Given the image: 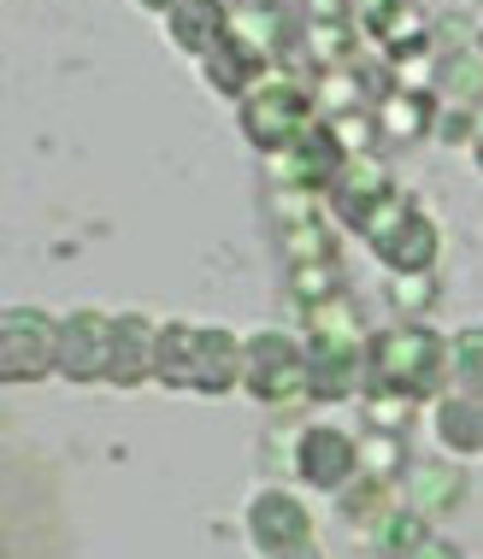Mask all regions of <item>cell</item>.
<instances>
[{
	"mask_svg": "<svg viewBox=\"0 0 483 559\" xmlns=\"http://www.w3.org/2000/svg\"><path fill=\"white\" fill-rule=\"evenodd\" d=\"M307 395L313 401H349L354 389H366L372 366V336L360 319V300L349 289H337L319 307H307Z\"/></svg>",
	"mask_w": 483,
	"mask_h": 559,
	"instance_id": "obj_1",
	"label": "cell"
},
{
	"mask_svg": "<svg viewBox=\"0 0 483 559\" xmlns=\"http://www.w3.org/2000/svg\"><path fill=\"white\" fill-rule=\"evenodd\" d=\"M455 377L448 342L425 324H396L372 336V366H366V395L372 401H443V383Z\"/></svg>",
	"mask_w": 483,
	"mask_h": 559,
	"instance_id": "obj_2",
	"label": "cell"
},
{
	"mask_svg": "<svg viewBox=\"0 0 483 559\" xmlns=\"http://www.w3.org/2000/svg\"><path fill=\"white\" fill-rule=\"evenodd\" d=\"M160 383L224 395L241 389V342L224 324H160Z\"/></svg>",
	"mask_w": 483,
	"mask_h": 559,
	"instance_id": "obj_3",
	"label": "cell"
},
{
	"mask_svg": "<svg viewBox=\"0 0 483 559\" xmlns=\"http://www.w3.org/2000/svg\"><path fill=\"white\" fill-rule=\"evenodd\" d=\"M236 124L271 159V154H283V147H295L307 130H319L325 112H319V95H313L307 78H295V71H271L248 100H236Z\"/></svg>",
	"mask_w": 483,
	"mask_h": 559,
	"instance_id": "obj_4",
	"label": "cell"
},
{
	"mask_svg": "<svg viewBox=\"0 0 483 559\" xmlns=\"http://www.w3.org/2000/svg\"><path fill=\"white\" fill-rule=\"evenodd\" d=\"M366 241H372L377 265H384L389 277H419V271H436V253H443V230H436V218L407 189H396L384 201V213L366 224Z\"/></svg>",
	"mask_w": 483,
	"mask_h": 559,
	"instance_id": "obj_5",
	"label": "cell"
},
{
	"mask_svg": "<svg viewBox=\"0 0 483 559\" xmlns=\"http://www.w3.org/2000/svg\"><path fill=\"white\" fill-rule=\"evenodd\" d=\"M241 389L266 406H290L307 395V347L283 330H254L241 342Z\"/></svg>",
	"mask_w": 483,
	"mask_h": 559,
	"instance_id": "obj_6",
	"label": "cell"
},
{
	"mask_svg": "<svg viewBox=\"0 0 483 559\" xmlns=\"http://www.w3.org/2000/svg\"><path fill=\"white\" fill-rule=\"evenodd\" d=\"M349 142H342L337 130H330V118L319 130H307L295 147H283V154H271V189L278 194H313V201H325L330 189H337V177L349 171Z\"/></svg>",
	"mask_w": 483,
	"mask_h": 559,
	"instance_id": "obj_7",
	"label": "cell"
},
{
	"mask_svg": "<svg viewBox=\"0 0 483 559\" xmlns=\"http://www.w3.org/2000/svg\"><path fill=\"white\" fill-rule=\"evenodd\" d=\"M0 371H7V383H36V377L59 371V319L36 307H12L0 319Z\"/></svg>",
	"mask_w": 483,
	"mask_h": 559,
	"instance_id": "obj_8",
	"label": "cell"
},
{
	"mask_svg": "<svg viewBox=\"0 0 483 559\" xmlns=\"http://www.w3.org/2000/svg\"><path fill=\"white\" fill-rule=\"evenodd\" d=\"M295 472H301V483H313V489L342 495L360 472H366V453H360V442H354L349 430L307 425V430L295 436Z\"/></svg>",
	"mask_w": 483,
	"mask_h": 559,
	"instance_id": "obj_9",
	"label": "cell"
},
{
	"mask_svg": "<svg viewBox=\"0 0 483 559\" xmlns=\"http://www.w3.org/2000/svg\"><path fill=\"white\" fill-rule=\"evenodd\" d=\"M113 371V319L107 312H66L59 319V377L71 383H101Z\"/></svg>",
	"mask_w": 483,
	"mask_h": 559,
	"instance_id": "obj_10",
	"label": "cell"
},
{
	"mask_svg": "<svg viewBox=\"0 0 483 559\" xmlns=\"http://www.w3.org/2000/svg\"><path fill=\"white\" fill-rule=\"evenodd\" d=\"M389 194H396V177H389V165L372 159V154H354L349 171L337 177V189H330L325 201H330V213H337V224H349V230L366 236V224L384 213Z\"/></svg>",
	"mask_w": 483,
	"mask_h": 559,
	"instance_id": "obj_11",
	"label": "cell"
},
{
	"mask_svg": "<svg viewBox=\"0 0 483 559\" xmlns=\"http://www.w3.org/2000/svg\"><path fill=\"white\" fill-rule=\"evenodd\" d=\"M271 71H278V59H271L266 48H254L236 24H231V36H224L219 48L201 59V78L213 83V95H224V100H248L254 88L271 78Z\"/></svg>",
	"mask_w": 483,
	"mask_h": 559,
	"instance_id": "obj_12",
	"label": "cell"
},
{
	"mask_svg": "<svg viewBox=\"0 0 483 559\" xmlns=\"http://www.w3.org/2000/svg\"><path fill=\"white\" fill-rule=\"evenodd\" d=\"M248 536H254V548H260L266 559L271 554H295V548L313 542V519H307V507H301L295 495L260 489L248 501Z\"/></svg>",
	"mask_w": 483,
	"mask_h": 559,
	"instance_id": "obj_13",
	"label": "cell"
},
{
	"mask_svg": "<svg viewBox=\"0 0 483 559\" xmlns=\"http://www.w3.org/2000/svg\"><path fill=\"white\" fill-rule=\"evenodd\" d=\"M231 24H236L231 0H177V7L165 12V41H172L184 59L201 66V59L213 53L224 36H231Z\"/></svg>",
	"mask_w": 483,
	"mask_h": 559,
	"instance_id": "obj_14",
	"label": "cell"
},
{
	"mask_svg": "<svg viewBox=\"0 0 483 559\" xmlns=\"http://www.w3.org/2000/svg\"><path fill=\"white\" fill-rule=\"evenodd\" d=\"M372 118H377V135H389V142H419V135H436V124H443V100H436V88L389 83L377 95Z\"/></svg>",
	"mask_w": 483,
	"mask_h": 559,
	"instance_id": "obj_15",
	"label": "cell"
},
{
	"mask_svg": "<svg viewBox=\"0 0 483 559\" xmlns=\"http://www.w3.org/2000/svg\"><path fill=\"white\" fill-rule=\"evenodd\" d=\"M160 371V324L142 319V312H118L113 319V371L107 383L136 389Z\"/></svg>",
	"mask_w": 483,
	"mask_h": 559,
	"instance_id": "obj_16",
	"label": "cell"
},
{
	"mask_svg": "<svg viewBox=\"0 0 483 559\" xmlns=\"http://www.w3.org/2000/svg\"><path fill=\"white\" fill-rule=\"evenodd\" d=\"M236 29L254 41V48H266L271 59L301 48V12L278 7V0H236Z\"/></svg>",
	"mask_w": 483,
	"mask_h": 559,
	"instance_id": "obj_17",
	"label": "cell"
},
{
	"mask_svg": "<svg viewBox=\"0 0 483 559\" xmlns=\"http://www.w3.org/2000/svg\"><path fill=\"white\" fill-rule=\"evenodd\" d=\"M431 88L443 107H466L478 112L483 107V53L478 48H455V53H436L431 66Z\"/></svg>",
	"mask_w": 483,
	"mask_h": 559,
	"instance_id": "obj_18",
	"label": "cell"
},
{
	"mask_svg": "<svg viewBox=\"0 0 483 559\" xmlns=\"http://www.w3.org/2000/svg\"><path fill=\"white\" fill-rule=\"evenodd\" d=\"M466 472L448 460H419L413 472H407V495H413V507L425 512V519H436V512H455L466 501Z\"/></svg>",
	"mask_w": 483,
	"mask_h": 559,
	"instance_id": "obj_19",
	"label": "cell"
},
{
	"mask_svg": "<svg viewBox=\"0 0 483 559\" xmlns=\"http://www.w3.org/2000/svg\"><path fill=\"white\" fill-rule=\"evenodd\" d=\"M431 430L448 453H483V401L472 395H443L431 413Z\"/></svg>",
	"mask_w": 483,
	"mask_h": 559,
	"instance_id": "obj_20",
	"label": "cell"
},
{
	"mask_svg": "<svg viewBox=\"0 0 483 559\" xmlns=\"http://www.w3.org/2000/svg\"><path fill=\"white\" fill-rule=\"evenodd\" d=\"M360 536H366L384 559H413L419 542H425L431 531H425V512H419V507H396V512H384V519H377L372 531H360Z\"/></svg>",
	"mask_w": 483,
	"mask_h": 559,
	"instance_id": "obj_21",
	"label": "cell"
},
{
	"mask_svg": "<svg viewBox=\"0 0 483 559\" xmlns=\"http://www.w3.org/2000/svg\"><path fill=\"white\" fill-rule=\"evenodd\" d=\"M301 53H307L313 78H319V71L360 66V48H354L349 24H307V19H301Z\"/></svg>",
	"mask_w": 483,
	"mask_h": 559,
	"instance_id": "obj_22",
	"label": "cell"
},
{
	"mask_svg": "<svg viewBox=\"0 0 483 559\" xmlns=\"http://www.w3.org/2000/svg\"><path fill=\"white\" fill-rule=\"evenodd\" d=\"M278 253L290 265H313V260H337V230L319 218H290V224H278Z\"/></svg>",
	"mask_w": 483,
	"mask_h": 559,
	"instance_id": "obj_23",
	"label": "cell"
},
{
	"mask_svg": "<svg viewBox=\"0 0 483 559\" xmlns=\"http://www.w3.org/2000/svg\"><path fill=\"white\" fill-rule=\"evenodd\" d=\"M448 359H455V383H460V395L483 401V324L460 330V336L448 342Z\"/></svg>",
	"mask_w": 483,
	"mask_h": 559,
	"instance_id": "obj_24",
	"label": "cell"
},
{
	"mask_svg": "<svg viewBox=\"0 0 483 559\" xmlns=\"http://www.w3.org/2000/svg\"><path fill=\"white\" fill-rule=\"evenodd\" d=\"M342 283H337V260H313V265H290V295L301 300V312L330 300Z\"/></svg>",
	"mask_w": 483,
	"mask_h": 559,
	"instance_id": "obj_25",
	"label": "cell"
},
{
	"mask_svg": "<svg viewBox=\"0 0 483 559\" xmlns=\"http://www.w3.org/2000/svg\"><path fill=\"white\" fill-rule=\"evenodd\" d=\"M389 295H396V307H431L436 283H431V271H419V277H389Z\"/></svg>",
	"mask_w": 483,
	"mask_h": 559,
	"instance_id": "obj_26",
	"label": "cell"
},
{
	"mask_svg": "<svg viewBox=\"0 0 483 559\" xmlns=\"http://www.w3.org/2000/svg\"><path fill=\"white\" fill-rule=\"evenodd\" d=\"M295 12L307 24H349L354 19V0H295Z\"/></svg>",
	"mask_w": 483,
	"mask_h": 559,
	"instance_id": "obj_27",
	"label": "cell"
},
{
	"mask_svg": "<svg viewBox=\"0 0 483 559\" xmlns=\"http://www.w3.org/2000/svg\"><path fill=\"white\" fill-rule=\"evenodd\" d=\"M413 559H460V548H455V542H443V536H425Z\"/></svg>",
	"mask_w": 483,
	"mask_h": 559,
	"instance_id": "obj_28",
	"label": "cell"
},
{
	"mask_svg": "<svg viewBox=\"0 0 483 559\" xmlns=\"http://www.w3.org/2000/svg\"><path fill=\"white\" fill-rule=\"evenodd\" d=\"M136 7H142V12H160V19H165V12L177 7V0H136Z\"/></svg>",
	"mask_w": 483,
	"mask_h": 559,
	"instance_id": "obj_29",
	"label": "cell"
},
{
	"mask_svg": "<svg viewBox=\"0 0 483 559\" xmlns=\"http://www.w3.org/2000/svg\"><path fill=\"white\" fill-rule=\"evenodd\" d=\"M271 559H319V548L307 542V548H295V554H271Z\"/></svg>",
	"mask_w": 483,
	"mask_h": 559,
	"instance_id": "obj_30",
	"label": "cell"
},
{
	"mask_svg": "<svg viewBox=\"0 0 483 559\" xmlns=\"http://www.w3.org/2000/svg\"><path fill=\"white\" fill-rule=\"evenodd\" d=\"M472 165H478V171H483V135H478V142H472Z\"/></svg>",
	"mask_w": 483,
	"mask_h": 559,
	"instance_id": "obj_31",
	"label": "cell"
},
{
	"mask_svg": "<svg viewBox=\"0 0 483 559\" xmlns=\"http://www.w3.org/2000/svg\"><path fill=\"white\" fill-rule=\"evenodd\" d=\"M472 36H478V53H483V19H478V24H472Z\"/></svg>",
	"mask_w": 483,
	"mask_h": 559,
	"instance_id": "obj_32",
	"label": "cell"
}]
</instances>
